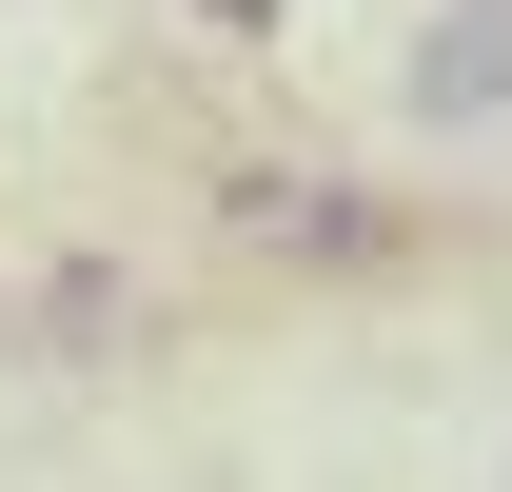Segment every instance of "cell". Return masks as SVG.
I'll use <instances>...</instances> for the list:
<instances>
[{
    "instance_id": "obj_1",
    "label": "cell",
    "mask_w": 512,
    "mask_h": 492,
    "mask_svg": "<svg viewBox=\"0 0 512 492\" xmlns=\"http://www.w3.org/2000/svg\"><path fill=\"white\" fill-rule=\"evenodd\" d=\"M197 217H217V256H276V276H394V197H355V178H316V158H217L197 178Z\"/></svg>"
},
{
    "instance_id": "obj_2",
    "label": "cell",
    "mask_w": 512,
    "mask_h": 492,
    "mask_svg": "<svg viewBox=\"0 0 512 492\" xmlns=\"http://www.w3.org/2000/svg\"><path fill=\"white\" fill-rule=\"evenodd\" d=\"M414 119H512V0H453L414 40Z\"/></svg>"
},
{
    "instance_id": "obj_3",
    "label": "cell",
    "mask_w": 512,
    "mask_h": 492,
    "mask_svg": "<svg viewBox=\"0 0 512 492\" xmlns=\"http://www.w3.org/2000/svg\"><path fill=\"white\" fill-rule=\"evenodd\" d=\"M20 335H40V355H99V335H138V296L99 256H60V276H20Z\"/></svg>"
},
{
    "instance_id": "obj_4",
    "label": "cell",
    "mask_w": 512,
    "mask_h": 492,
    "mask_svg": "<svg viewBox=\"0 0 512 492\" xmlns=\"http://www.w3.org/2000/svg\"><path fill=\"white\" fill-rule=\"evenodd\" d=\"M197 20H217V40H276V0H197Z\"/></svg>"
}]
</instances>
